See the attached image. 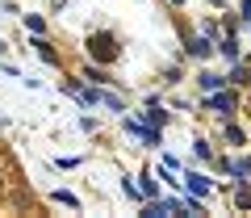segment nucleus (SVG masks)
Masks as SVG:
<instances>
[{
  "instance_id": "f257e3e1",
  "label": "nucleus",
  "mask_w": 251,
  "mask_h": 218,
  "mask_svg": "<svg viewBox=\"0 0 251 218\" xmlns=\"http://www.w3.org/2000/svg\"><path fill=\"white\" fill-rule=\"evenodd\" d=\"M188 189H193V193H209V181H205V176H197V172H193V176H188Z\"/></svg>"
}]
</instances>
